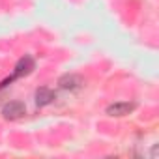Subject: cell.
<instances>
[{"label":"cell","mask_w":159,"mask_h":159,"mask_svg":"<svg viewBox=\"0 0 159 159\" xmlns=\"http://www.w3.org/2000/svg\"><path fill=\"white\" fill-rule=\"evenodd\" d=\"M36 69V62H34V58L32 56H23L17 64H15V69H13V75L8 79V81H4L2 83V86H6L8 83H11V81H15V79H21V77H26V75H30L32 71Z\"/></svg>","instance_id":"1"},{"label":"cell","mask_w":159,"mask_h":159,"mask_svg":"<svg viewBox=\"0 0 159 159\" xmlns=\"http://www.w3.org/2000/svg\"><path fill=\"white\" fill-rule=\"evenodd\" d=\"M58 86L62 90H67V92H77L84 86V79L77 73H66L58 79Z\"/></svg>","instance_id":"2"},{"label":"cell","mask_w":159,"mask_h":159,"mask_svg":"<svg viewBox=\"0 0 159 159\" xmlns=\"http://www.w3.org/2000/svg\"><path fill=\"white\" fill-rule=\"evenodd\" d=\"M135 109H137V103H133V101H116L107 107V114L114 116V118H122V116L131 114Z\"/></svg>","instance_id":"3"},{"label":"cell","mask_w":159,"mask_h":159,"mask_svg":"<svg viewBox=\"0 0 159 159\" xmlns=\"http://www.w3.org/2000/svg\"><path fill=\"white\" fill-rule=\"evenodd\" d=\"M26 114V107L23 101H10L2 107V116L6 120H19Z\"/></svg>","instance_id":"4"},{"label":"cell","mask_w":159,"mask_h":159,"mask_svg":"<svg viewBox=\"0 0 159 159\" xmlns=\"http://www.w3.org/2000/svg\"><path fill=\"white\" fill-rule=\"evenodd\" d=\"M34 99H36V105H38V107H47V105H51V103L56 99V94H54L51 88L41 86V88H38V90H36Z\"/></svg>","instance_id":"5"}]
</instances>
